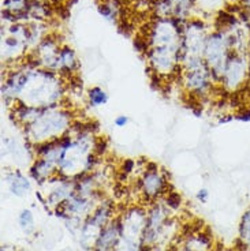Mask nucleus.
<instances>
[{"mask_svg": "<svg viewBox=\"0 0 250 251\" xmlns=\"http://www.w3.org/2000/svg\"><path fill=\"white\" fill-rule=\"evenodd\" d=\"M71 126V113L60 107V104H55L43 108V112L40 113L37 119L26 125L24 130L26 139H29L34 146L62 138L70 131Z\"/></svg>", "mask_w": 250, "mask_h": 251, "instance_id": "f257e3e1", "label": "nucleus"}, {"mask_svg": "<svg viewBox=\"0 0 250 251\" xmlns=\"http://www.w3.org/2000/svg\"><path fill=\"white\" fill-rule=\"evenodd\" d=\"M250 81V55L231 50L227 59L220 85L228 92H237Z\"/></svg>", "mask_w": 250, "mask_h": 251, "instance_id": "f03ea898", "label": "nucleus"}, {"mask_svg": "<svg viewBox=\"0 0 250 251\" xmlns=\"http://www.w3.org/2000/svg\"><path fill=\"white\" fill-rule=\"evenodd\" d=\"M139 190L146 200L156 201L167 190V180L156 164H149L139 179Z\"/></svg>", "mask_w": 250, "mask_h": 251, "instance_id": "7ed1b4c3", "label": "nucleus"}, {"mask_svg": "<svg viewBox=\"0 0 250 251\" xmlns=\"http://www.w3.org/2000/svg\"><path fill=\"white\" fill-rule=\"evenodd\" d=\"M183 85L188 92L197 96H204L208 93L212 88L213 79L206 63L198 67L183 70Z\"/></svg>", "mask_w": 250, "mask_h": 251, "instance_id": "20e7f679", "label": "nucleus"}, {"mask_svg": "<svg viewBox=\"0 0 250 251\" xmlns=\"http://www.w3.org/2000/svg\"><path fill=\"white\" fill-rule=\"evenodd\" d=\"M194 0H156L153 4L157 17L160 18H176L185 21L189 18Z\"/></svg>", "mask_w": 250, "mask_h": 251, "instance_id": "39448f33", "label": "nucleus"}, {"mask_svg": "<svg viewBox=\"0 0 250 251\" xmlns=\"http://www.w3.org/2000/svg\"><path fill=\"white\" fill-rule=\"evenodd\" d=\"M120 236H122V221L119 217L111 220L106 226L101 228L93 246V251H113Z\"/></svg>", "mask_w": 250, "mask_h": 251, "instance_id": "423d86ee", "label": "nucleus"}, {"mask_svg": "<svg viewBox=\"0 0 250 251\" xmlns=\"http://www.w3.org/2000/svg\"><path fill=\"white\" fill-rule=\"evenodd\" d=\"M55 174H57V167L44 157H37L30 168L31 177L40 184L48 182Z\"/></svg>", "mask_w": 250, "mask_h": 251, "instance_id": "0eeeda50", "label": "nucleus"}, {"mask_svg": "<svg viewBox=\"0 0 250 251\" xmlns=\"http://www.w3.org/2000/svg\"><path fill=\"white\" fill-rule=\"evenodd\" d=\"M77 69H78V60H77L74 50L69 47H60L59 59H57V74L59 75H64V74L70 75Z\"/></svg>", "mask_w": 250, "mask_h": 251, "instance_id": "6e6552de", "label": "nucleus"}, {"mask_svg": "<svg viewBox=\"0 0 250 251\" xmlns=\"http://www.w3.org/2000/svg\"><path fill=\"white\" fill-rule=\"evenodd\" d=\"M212 246V236L209 233L198 231L189 235L185 242V251H211Z\"/></svg>", "mask_w": 250, "mask_h": 251, "instance_id": "1a4fd4ad", "label": "nucleus"}, {"mask_svg": "<svg viewBox=\"0 0 250 251\" xmlns=\"http://www.w3.org/2000/svg\"><path fill=\"white\" fill-rule=\"evenodd\" d=\"M6 180L8 183L10 191L14 195H17V197H24L30 190V182H29V179L22 172H19V171L8 174L6 176Z\"/></svg>", "mask_w": 250, "mask_h": 251, "instance_id": "9d476101", "label": "nucleus"}, {"mask_svg": "<svg viewBox=\"0 0 250 251\" xmlns=\"http://www.w3.org/2000/svg\"><path fill=\"white\" fill-rule=\"evenodd\" d=\"M239 242L246 251H250V207L239 221Z\"/></svg>", "mask_w": 250, "mask_h": 251, "instance_id": "9b49d317", "label": "nucleus"}, {"mask_svg": "<svg viewBox=\"0 0 250 251\" xmlns=\"http://www.w3.org/2000/svg\"><path fill=\"white\" fill-rule=\"evenodd\" d=\"M88 100L92 107H101L108 102V94L100 86H93L88 90Z\"/></svg>", "mask_w": 250, "mask_h": 251, "instance_id": "f8f14e48", "label": "nucleus"}, {"mask_svg": "<svg viewBox=\"0 0 250 251\" xmlns=\"http://www.w3.org/2000/svg\"><path fill=\"white\" fill-rule=\"evenodd\" d=\"M19 221V226H21V229L26 233V235H30L33 231H34V216L31 213V210L29 209H24L21 213H19L18 217Z\"/></svg>", "mask_w": 250, "mask_h": 251, "instance_id": "ddd939ff", "label": "nucleus"}, {"mask_svg": "<svg viewBox=\"0 0 250 251\" xmlns=\"http://www.w3.org/2000/svg\"><path fill=\"white\" fill-rule=\"evenodd\" d=\"M164 203L168 206L169 210H176V209H179L182 205V197L178 194V193H169V194L167 195Z\"/></svg>", "mask_w": 250, "mask_h": 251, "instance_id": "4468645a", "label": "nucleus"}, {"mask_svg": "<svg viewBox=\"0 0 250 251\" xmlns=\"http://www.w3.org/2000/svg\"><path fill=\"white\" fill-rule=\"evenodd\" d=\"M99 13L107 19L115 18V10H113L110 4H100V6H99Z\"/></svg>", "mask_w": 250, "mask_h": 251, "instance_id": "2eb2a0df", "label": "nucleus"}, {"mask_svg": "<svg viewBox=\"0 0 250 251\" xmlns=\"http://www.w3.org/2000/svg\"><path fill=\"white\" fill-rule=\"evenodd\" d=\"M234 119L239 120V122H245V123L250 122V108H245L241 112H238L237 115L234 116Z\"/></svg>", "mask_w": 250, "mask_h": 251, "instance_id": "dca6fc26", "label": "nucleus"}, {"mask_svg": "<svg viewBox=\"0 0 250 251\" xmlns=\"http://www.w3.org/2000/svg\"><path fill=\"white\" fill-rule=\"evenodd\" d=\"M113 122H115V126H116V127H125V126H127V123H129V118H127L126 115H118Z\"/></svg>", "mask_w": 250, "mask_h": 251, "instance_id": "f3484780", "label": "nucleus"}, {"mask_svg": "<svg viewBox=\"0 0 250 251\" xmlns=\"http://www.w3.org/2000/svg\"><path fill=\"white\" fill-rule=\"evenodd\" d=\"M134 168H136V161H134V160H132V158L125 160V163H123V172L130 174Z\"/></svg>", "mask_w": 250, "mask_h": 251, "instance_id": "a211bd4d", "label": "nucleus"}, {"mask_svg": "<svg viewBox=\"0 0 250 251\" xmlns=\"http://www.w3.org/2000/svg\"><path fill=\"white\" fill-rule=\"evenodd\" d=\"M208 198H209V191L206 188H201L200 191L197 193V200L202 202V203H205L208 201Z\"/></svg>", "mask_w": 250, "mask_h": 251, "instance_id": "6ab92c4d", "label": "nucleus"}, {"mask_svg": "<svg viewBox=\"0 0 250 251\" xmlns=\"http://www.w3.org/2000/svg\"><path fill=\"white\" fill-rule=\"evenodd\" d=\"M0 251H6V249H4V247H1V250Z\"/></svg>", "mask_w": 250, "mask_h": 251, "instance_id": "aec40b11", "label": "nucleus"}]
</instances>
